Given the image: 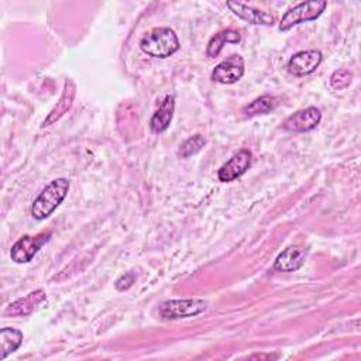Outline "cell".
Segmentation results:
<instances>
[{
    "instance_id": "4fadbf2b",
    "label": "cell",
    "mask_w": 361,
    "mask_h": 361,
    "mask_svg": "<svg viewBox=\"0 0 361 361\" xmlns=\"http://www.w3.org/2000/svg\"><path fill=\"white\" fill-rule=\"evenodd\" d=\"M76 94V86L71 79L65 80V86H63V92L59 97V100L56 102V104L54 106V109L49 111V114L47 116V118L42 123V127H48L52 123H55L56 120H59L73 104V99Z\"/></svg>"
},
{
    "instance_id": "ac0fdd59",
    "label": "cell",
    "mask_w": 361,
    "mask_h": 361,
    "mask_svg": "<svg viewBox=\"0 0 361 361\" xmlns=\"http://www.w3.org/2000/svg\"><path fill=\"white\" fill-rule=\"evenodd\" d=\"M206 145V138L200 134H195L192 137H189L179 148L178 154L180 158H189L195 154H197L203 147Z\"/></svg>"
},
{
    "instance_id": "277c9868",
    "label": "cell",
    "mask_w": 361,
    "mask_h": 361,
    "mask_svg": "<svg viewBox=\"0 0 361 361\" xmlns=\"http://www.w3.org/2000/svg\"><path fill=\"white\" fill-rule=\"evenodd\" d=\"M326 7H327V3L323 0H312V1L299 3L283 14V17L279 23V30L288 31L300 23L316 20L324 11Z\"/></svg>"
},
{
    "instance_id": "ffe728a7",
    "label": "cell",
    "mask_w": 361,
    "mask_h": 361,
    "mask_svg": "<svg viewBox=\"0 0 361 361\" xmlns=\"http://www.w3.org/2000/svg\"><path fill=\"white\" fill-rule=\"evenodd\" d=\"M134 282H135V274H134V272H127V274L121 275V276L116 281V288H117L118 290H126V289H128Z\"/></svg>"
},
{
    "instance_id": "5bb4252c",
    "label": "cell",
    "mask_w": 361,
    "mask_h": 361,
    "mask_svg": "<svg viewBox=\"0 0 361 361\" xmlns=\"http://www.w3.org/2000/svg\"><path fill=\"white\" fill-rule=\"evenodd\" d=\"M175 110V99L173 96H165L159 109L155 111L149 121V127L154 133H162L169 127V123L173 117Z\"/></svg>"
},
{
    "instance_id": "9a60e30c",
    "label": "cell",
    "mask_w": 361,
    "mask_h": 361,
    "mask_svg": "<svg viewBox=\"0 0 361 361\" xmlns=\"http://www.w3.org/2000/svg\"><path fill=\"white\" fill-rule=\"evenodd\" d=\"M240 39H241V35L237 31L223 30L210 38L206 48V55L210 58H216L226 44H237L240 42Z\"/></svg>"
},
{
    "instance_id": "7c38bea8",
    "label": "cell",
    "mask_w": 361,
    "mask_h": 361,
    "mask_svg": "<svg viewBox=\"0 0 361 361\" xmlns=\"http://www.w3.org/2000/svg\"><path fill=\"white\" fill-rule=\"evenodd\" d=\"M47 299V295L42 289L34 290L31 293H28L24 298L17 299L16 302L10 303L6 309H4V316H27L30 314L41 302H44Z\"/></svg>"
},
{
    "instance_id": "9c48e42d",
    "label": "cell",
    "mask_w": 361,
    "mask_h": 361,
    "mask_svg": "<svg viewBox=\"0 0 361 361\" xmlns=\"http://www.w3.org/2000/svg\"><path fill=\"white\" fill-rule=\"evenodd\" d=\"M322 52L319 49H307L296 52L288 62V71L295 76H305L316 71L322 62Z\"/></svg>"
},
{
    "instance_id": "8992f818",
    "label": "cell",
    "mask_w": 361,
    "mask_h": 361,
    "mask_svg": "<svg viewBox=\"0 0 361 361\" xmlns=\"http://www.w3.org/2000/svg\"><path fill=\"white\" fill-rule=\"evenodd\" d=\"M252 164V154L248 149H240L234 154L224 165L217 171V178L220 182H231L240 178L248 171Z\"/></svg>"
},
{
    "instance_id": "ba28073f",
    "label": "cell",
    "mask_w": 361,
    "mask_h": 361,
    "mask_svg": "<svg viewBox=\"0 0 361 361\" xmlns=\"http://www.w3.org/2000/svg\"><path fill=\"white\" fill-rule=\"evenodd\" d=\"M322 120V113L317 107H307L289 116L283 121V128L293 133H305L317 127Z\"/></svg>"
},
{
    "instance_id": "5b68a950",
    "label": "cell",
    "mask_w": 361,
    "mask_h": 361,
    "mask_svg": "<svg viewBox=\"0 0 361 361\" xmlns=\"http://www.w3.org/2000/svg\"><path fill=\"white\" fill-rule=\"evenodd\" d=\"M51 233H41L35 237L24 235L16 241L10 250V257L17 264H24L32 259V257L39 251V248L49 240Z\"/></svg>"
},
{
    "instance_id": "d6986e66",
    "label": "cell",
    "mask_w": 361,
    "mask_h": 361,
    "mask_svg": "<svg viewBox=\"0 0 361 361\" xmlns=\"http://www.w3.org/2000/svg\"><path fill=\"white\" fill-rule=\"evenodd\" d=\"M351 79H353V75H351L350 71H347V69H337L330 76V86L334 90H343V89L350 86Z\"/></svg>"
},
{
    "instance_id": "7a4b0ae2",
    "label": "cell",
    "mask_w": 361,
    "mask_h": 361,
    "mask_svg": "<svg viewBox=\"0 0 361 361\" xmlns=\"http://www.w3.org/2000/svg\"><path fill=\"white\" fill-rule=\"evenodd\" d=\"M140 48L149 56L164 59L179 49V39L173 30L168 27H158L141 38Z\"/></svg>"
},
{
    "instance_id": "30bf717a",
    "label": "cell",
    "mask_w": 361,
    "mask_h": 361,
    "mask_svg": "<svg viewBox=\"0 0 361 361\" xmlns=\"http://www.w3.org/2000/svg\"><path fill=\"white\" fill-rule=\"evenodd\" d=\"M227 7L241 20L254 24V25H274L275 17L264 10L251 7L248 4L240 3V1H227Z\"/></svg>"
},
{
    "instance_id": "8fae6325",
    "label": "cell",
    "mask_w": 361,
    "mask_h": 361,
    "mask_svg": "<svg viewBox=\"0 0 361 361\" xmlns=\"http://www.w3.org/2000/svg\"><path fill=\"white\" fill-rule=\"evenodd\" d=\"M307 255V248L300 245H290L285 248L275 259L274 269L279 272H292L299 269Z\"/></svg>"
},
{
    "instance_id": "52a82bcc",
    "label": "cell",
    "mask_w": 361,
    "mask_h": 361,
    "mask_svg": "<svg viewBox=\"0 0 361 361\" xmlns=\"http://www.w3.org/2000/svg\"><path fill=\"white\" fill-rule=\"evenodd\" d=\"M244 75V59L240 55H231L219 65L212 72V79L223 85H231L240 80Z\"/></svg>"
},
{
    "instance_id": "e0dca14e",
    "label": "cell",
    "mask_w": 361,
    "mask_h": 361,
    "mask_svg": "<svg viewBox=\"0 0 361 361\" xmlns=\"http://www.w3.org/2000/svg\"><path fill=\"white\" fill-rule=\"evenodd\" d=\"M276 106V99L271 94H264L255 100H252L250 104H247L243 109V114L245 117H254L259 114H267L271 110H274Z\"/></svg>"
},
{
    "instance_id": "3957f363",
    "label": "cell",
    "mask_w": 361,
    "mask_h": 361,
    "mask_svg": "<svg viewBox=\"0 0 361 361\" xmlns=\"http://www.w3.org/2000/svg\"><path fill=\"white\" fill-rule=\"evenodd\" d=\"M206 307L207 302L203 299H172L162 302L158 307V313L165 320H175L196 316L204 312Z\"/></svg>"
},
{
    "instance_id": "6da1fadb",
    "label": "cell",
    "mask_w": 361,
    "mask_h": 361,
    "mask_svg": "<svg viewBox=\"0 0 361 361\" xmlns=\"http://www.w3.org/2000/svg\"><path fill=\"white\" fill-rule=\"evenodd\" d=\"M69 180L66 178H58L51 180L34 199L31 204V216L37 220H44L62 203L69 190Z\"/></svg>"
},
{
    "instance_id": "2e32d148",
    "label": "cell",
    "mask_w": 361,
    "mask_h": 361,
    "mask_svg": "<svg viewBox=\"0 0 361 361\" xmlns=\"http://www.w3.org/2000/svg\"><path fill=\"white\" fill-rule=\"evenodd\" d=\"M23 341V333L20 330L11 329V327H3L0 330V344H1V353L0 358L4 360L8 354L14 353Z\"/></svg>"
}]
</instances>
